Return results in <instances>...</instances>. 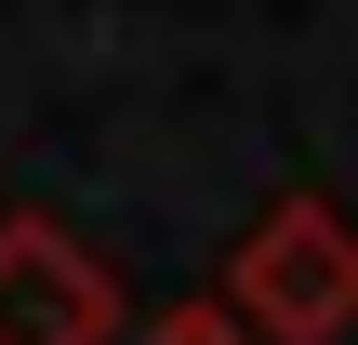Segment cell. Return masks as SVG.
<instances>
[{
	"label": "cell",
	"instance_id": "obj_2",
	"mask_svg": "<svg viewBox=\"0 0 358 345\" xmlns=\"http://www.w3.org/2000/svg\"><path fill=\"white\" fill-rule=\"evenodd\" d=\"M106 332H120L106 266H93L53 213H13V226H0V345H106Z\"/></svg>",
	"mask_w": 358,
	"mask_h": 345
},
{
	"label": "cell",
	"instance_id": "obj_1",
	"mask_svg": "<svg viewBox=\"0 0 358 345\" xmlns=\"http://www.w3.org/2000/svg\"><path fill=\"white\" fill-rule=\"evenodd\" d=\"M226 319L266 332V345H345L358 332V226L292 186V199L226 253Z\"/></svg>",
	"mask_w": 358,
	"mask_h": 345
},
{
	"label": "cell",
	"instance_id": "obj_3",
	"mask_svg": "<svg viewBox=\"0 0 358 345\" xmlns=\"http://www.w3.org/2000/svg\"><path fill=\"white\" fill-rule=\"evenodd\" d=\"M133 345H266V332H239L226 306H173V319H146Z\"/></svg>",
	"mask_w": 358,
	"mask_h": 345
}]
</instances>
